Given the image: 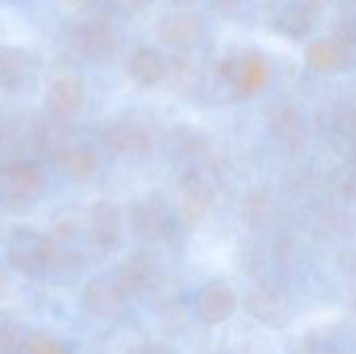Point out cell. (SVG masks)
Masks as SVG:
<instances>
[{"label": "cell", "instance_id": "6da1fadb", "mask_svg": "<svg viewBox=\"0 0 356 354\" xmlns=\"http://www.w3.org/2000/svg\"><path fill=\"white\" fill-rule=\"evenodd\" d=\"M44 194V171L33 161L8 163L0 169V207L23 215L31 211Z\"/></svg>", "mask_w": 356, "mask_h": 354}, {"label": "cell", "instance_id": "7a4b0ae2", "mask_svg": "<svg viewBox=\"0 0 356 354\" xmlns=\"http://www.w3.org/2000/svg\"><path fill=\"white\" fill-rule=\"evenodd\" d=\"M65 35L69 46L92 63H108L119 52V38L113 25L100 17L71 21Z\"/></svg>", "mask_w": 356, "mask_h": 354}, {"label": "cell", "instance_id": "3957f363", "mask_svg": "<svg viewBox=\"0 0 356 354\" xmlns=\"http://www.w3.org/2000/svg\"><path fill=\"white\" fill-rule=\"evenodd\" d=\"M6 259L17 273L35 277L48 271L56 261V246L48 236L35 230H19L10 238Z\"/></svg>", "mask_w": 356, "mask_h": 354}, {"label": "cell", "instance_id": "277c9868", "mask_svg": "<svg viewBox=\"0 0 356 354\" xmlns=\"http://www.w3.org/2000/svg\"><path fill=\"white\" fill-rule=\"evenodd\" d=\"M104 146L119 156H146L152 152L154 140L146 125L134 119H117L102 131Z\"/></svg>", "mask_w": 356, "mask_h": 354}, {"label": "cell", "instance_id": "5b68a950", "mask_svg": "<svg viewBox=\"0 0 356 354\" xmlns=\"http://www.w3.org/2000/svg\"><path fill=\"white\" fill-rule=\"evenodd\" d=\"M88 102V86L77 73H58L48 81L46 106L54 117H67L81 111Z\"/></svg>", "mask_w": 356, "mask_h": 354}, {"label": "cell", "instance_id": "8992f818", "mask_svg": "<svg viewBox=\"0 0 356 354\" xmlns=\"http://www.w3.org/2000/svg\"><path fill=\"white\" fill-rule=\"evenodd\" d=\"M213 200L215 192L202 173L190 171L179 179V215L186 225H198L207 217Z\"/></svg>", "mask_w": 356, "mask_h": 354}, {"label": "cell", "instance_id": "52a82bcc", "mask_svg": "<svg viewBox=\"0 0 356 354\" xmlns=\"http://www.w3.org/2000/svg\"><path fill=\"white\" fill-rule=\"evenodd\" d=\"M81 300L83 307L94 315H115L129 303L117 280V273H104L90 280Z\"/></svg>", "mask_w": 356, "mask_h": 354}, {"label": "cell", "instance_id": "ba28073f", "mask_svg": "<svg viewBox=\"0 0 356 354\" xmlns=\"http://www.w3.org/2000/svg\"><path fill=\"white\" fill-rule=\"evenodd\" d=\"M88 232L96 246L113 248L121 242L123 221L119 209L108 200H96L88 213Z\"/></svg>", "mask_w": 356, "mask_h": 354}, {"label": "cell", "instance_id": "9c48e42d", "mask_svg": "<svg viewBox=\"0 0 356 354\" xmlns=\"http://www.w3.org/2000/svg\"><path fill=\"white\" fill-rule=\"evenodd\" d=\"M117 280L125 292V296L131 300L152 288L156 282V261L148 250H138L131 255L117 271Z\"/></svg>", "mask_w": 356, "mask_h": 354}, {"label": "cell", "instance_id": "30bf717a", "mask_svg": "<svg viewBox=\"0 0 356 354\" xmlns=\"http://www.w3.org/2000/svg\"><path fill=\"white\" fill-rule=\"evenodd\" d=\"M238 307V296L227 284H211L196 298V315L211 325L227 321Z\"/></svg>", "mask_w": 356, "mask_h": 354}, {"label": "cell", "instance_id": "8fae6325", "mask_svg": "<svg viewBox=\"0 0 356 354\" xmlns=\"http://www.w3.org/2000/svg\"><path fill=\"white\" fill-rule=\"evenodd\" d=\"M169 73V63L156 48L140 46L127 61V75L142 88H154Z\"/></svg>", "mask_w": 356, "mask_h": 354}, {"label": "cell", "instance_id": "7c38bea8", "mask_svg": "<svg viewBox=\"0 0 356 354\" xmlns=\"http://www.w3.org/2000/svg\"><path fill=\"white\" fill-rule=\"evenodd\" d=\"M246 311L269 328H284L288 323V303L273 288H254L246 298Z\"/></svg>", "mask_w": 356, "mask_h": 354}, {"label": "cell", "instance_id": "4fadbf2b", "mask_svg": "<svg viewBox=\"0 0 356 354\" xmlns=\"http://www.w3.org/2000/svg\"><path fill=\"white\" fill-rule=\"evenodd\" d=\"M131 225L138 238L154 242L167 236L169 219L165 204L159 198H146L134 204L131 209Z\"/></svg>", "mask_w": 356, "mask_h": 354}, {"label": "cell", "instance_id": "5bb4252c", "mask_svg": "<svg viewBox=\"0 0 356 354\" xmlns=\"http://www.w3.org/2000/svg\"><path fill=\"white\" fill-rule=\"evenodd\" d=\"M52 161L56 169L73 182L90 179L100 167V156L92 146H67Z\"/></svg>", "mask_w": 356, "mask_h": 354}, {"label": "cell", "instance_id": "9a60e30c", "mask_svg": "<svg viewBox=\"0 0 356 354\" xmlns=\"http://www.w3.org/2000/svg\"><path fill=\"white\" fill-rule=\"evenodd\" d=\"M221 73L236 83V88L250 96L267 79V69L259 56H240V58H225L221 65Z\"/></svg>", "mask_w": 356, "mask_h": 354}, {"label": "cell", "instance_id": "2e32d148", "mask_svg": "<svg viewBox=\"0 0 356 354\" xmlns=\"http://www.w3.org/2000/svg\"><path fill=\"white\" fill-rule=\"evenodd\" d=\"M29 65L25 54L13 48H0V94H15L27 81Z\"/></svg>", "mask_w": 356, "mask_h": 354}, {"label": "cell", "instance_id": "e0dca14e", "mask_svg": "<svg viewBox=\"0 0 356 354\" xmlns=\"http://www.w3.org/2000/svg\"><path fill=\"white\" fill-rule=\"evenodd\" d=\"M198 31H200V25L192 15H171L159 27L161 40L171 46H186L194 42Z\"/></svg>", "mask_w": 356, "mask_h": 354}, {"label": "cell", "instance_id": "ac0fdd59", "mask_svg": "<svg viewBox=\"0 0 356 354\" xmlns=\"http://www.w3.org/2000/svg\"><path fill=\"white\" fill-rule=\"evenodd\" d=\"M307 58H309L311 67H315L317 71H334L344 63L346 52L340 42L327 40V42L313 44L307 52Z\"/></svg>", "mask_w": 356, "mask_h": 354}, {"label": "cell", "instance_id": "d6986e66", "mask_svg": "<svg viewBox=\"0 0 356 354\" xmlns=\"http://www.w3.org/2000/svg\"><path fill=\"white\" fill-rule=\"evenodd\" d=\"M330 190L342 198V200H353L356 198V167L346 163L344 167H338L330 175Z\"/></svg>", "mask_w": 356, "mask_h": 354}, {"label": "cell", "instance_id": "ffe728a7", "mask_svg": "<svg viewBox=\"0 0 356 354\" xmlns=\"http://www.w3.org/2000/svg\"><path fill=\"white\" fill-rule=\"evenodd\" d=\"M19 354H69V351L54 338L48 336H33L23 342Z\"/></svg>", "mask_w": 356, "mask_h": 354}, {"label": "cell", "instance_id": "44dd1931", "mask_svg": "<svg viewBox=\"0 0 356 354\" xmlns=\"http://www.w3.org/2000/svg\"><path fill=\"white\" fill-rule=\"evenodd\" d=\"M273 125H275V131H277V136L280 138H284V140H288V142H292V140H296V138H300V125H298V119H296V115L292 113V111H284V113H280L275 119H273Z\"/></svg>", "mask_w": 356, "mask_h": 354}, {"label": "cell", "instance_id": "7402d4cb", "mask_svg": "<svg viewBox=\"0 0 356 354\" xmlns=\"http://www.w3.org/2000/svg\"><path fill=\"white\" fill-rule=\"evenodd\" d=\"M284 29L292 31V33H302L309 29L311 25V17H309V10L307 8H290L282 15V21Z\"/></svg>", "mask_w": 356, "mask_h": 354}, {"label": "cell", "instance_id": "603a6c76", "mask_svg": "<svg viewBox=\"0 0 356 354\" xmlns=\"http://www.w3.org/2000/svg\"><path fill=\"white\" fill-rule=\"evenodd\" d=\"M25 340L19 336V328L2 325L0 328V354H19Z\"/></svg>", "mask_w": 356, "mask_h": 354}, {"label": "cell", "instance_id": "cb8c5ba5", "mask_svg": "<svg viewBox=\"0 0 356 354\" xmlns=\"http://www.w3.org/2000/svg\"><path fill=\"white\" fill-rule=\"evenodd\" d=\"M129 354H175L169 346L165 344H146V346H140L136 351H131Z\"/></svg>", "mask_w": 356, "mask_h": 354}, {"label": "cell", "instance_id": "d4e9b609", "mask_svg": "<svg viewBox=\"0 0 356 354\" xmlns=\"http://www.w3.org/2000/svg\"><path fill=\"white\" fill-rule=\"evenodd\" d=\"M121 6H125V8H131V10H136V8H142V6H146L150 0H117Z\"/></svg>", "mask_w": 356, "mask_h": 354}, {"label": "cell", "instance_id": "484cf974", "mask_svg": "<svg viewBox=\"0 0 356 354\" xmlns=\"http://www.w3.org/2000/svg\"><path fill=\"white\" fill-rule=\"evenodd\" d=\"M221 2V6H232V4H236L238 0H219Z\"/></svg>", "mask_w": 356, "mask_h": 354}, {"label": "cell", "instance_id": "4316f807", "mask_svg": "<svg viewBox=\"0 0 356 354\" xmlns=\"http://www.w3.org/2000/svg\"><path fill=\"white\" fill-rule=\"evenodd\" d=\"M173 2H175V4H190L192 0H173Z\"/></svg>", "mask_w": 356, "mask_h": 354}, {"label": "cell", "instance_id": "83f0119b", "mask_svg": "<svg viewBox=\"0 0 356 354\" xmlns=\"http://www.w3.org/2000/svg\"><path fill=\"white\" fill-rule=\"evenodd\" d=\"M2 284H4V277H2V273H0V288H2Z\"/></svg>", "mask_w": 356, "mask_h": 354}, {"label": "cell", "instance_id": "f1b7e54d", "mask_svg": "<svg viewBox=\"0 0 356 354\" xmlns=\"http://www.w3.org/2000/svg\"><path fill=\"white\" fill-rule=\"evenodd\" d=\"M71 2H83V0H71Z\"/></svg>", "mask_w": 356, "mask_h": 354}, {"label": "cell", "instance_id": "f546056e", "mask_svg": "<svg viewBox=\"0 0 356 354\" xmlns=\"http://www.w3.org/2000/svg\"><path fill=\"white\" fill-rule=\"evenodd\" d=\"M0 140H2V129H0Z\"/></svg>", "mask_w": 356, "mask_h": 354}]
</instances>
